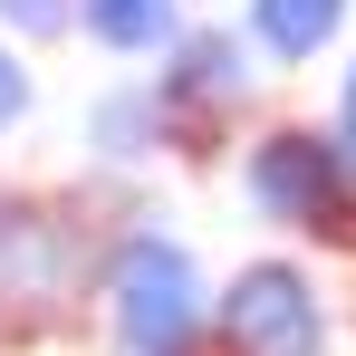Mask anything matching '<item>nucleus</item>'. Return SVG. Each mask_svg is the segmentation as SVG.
I'll list each match as a JSON object with an SVG mask.
<instances>
[{"mask_svg": "<svg viewBox=\"0 0 356 356\" xmlns=\"http://www.w3.org/2000/svg\"><path fill=\"white\" fill-rule=\"evenodd\" d=\"M356 0H241V39L260 49V67H318L347 39Z\"/></svg>", "mask_w": 356, "mask_h": 356, "instance_id": "0eeeda50", "label": "nucleus"}, {"mask_svg": "<svg viewBox=\"0 0 356 356\" xmlns=\"http://www.w3.org/2000/svg\"><path fill=\"white\" fill-rule=\"evenodd\" d=\"M260 49L241 39V19H183V39L154 58V106H164V164L212 174L241 154V135L260 125Z\"/></svg>", "mask_w": 356, "mask_h": 356, "instance_id": "20e7f679", "label": "nucleus"}, {"mask_svg": "<svg viewBox=\"0 0 356 356\" xmlns=\"http://www.w3.org/2000/svg\"><path fill=\"white\" fill-rule=\"evenodd\" d=\"M327 135H337V125H327ZM337 145H347V174H356V135H337Z\"/></svg>", "mask_w": 356, "mask_h": 356, "instance_id": "f8f14e48", "label": "nucleus"}, {"mask_svg": "<svg viewBox=\"0 0 356 356\" xmlns=\"http://www.w3.org/2000/svg\"><path fill=\"white\" fill-rule=\"evenodd\" d=\"M0 39H19V49L77 39V29H67V0H0Z\"/></svg>", "mask_w": 356, "mask_h": 356, "instance_id": "1a4fd4ad", "label": "nucleus"}, {"mask_svg": "<svg viewBox=\"0 0 356 356\" xmlns=\"http://www.w3.org/2000/svg\"><path fill=\"white\" fill-rule=\"evenodd\" d=\"M327 125H337V135H356V58L337 67V97H327Z\"/></svg>", "mask_w": 356, "mask_h": 356, "instance_id": "9b49d317", "label": "nucleus"}, {"mask_svg": "<svg viewBox=\"0 0 356 356\" xmlns=\"http://www.w3.org/2000/svg\"><path fill=\"white\" fill-rule=\"evenodd\" d=\"M135 212V183L67 174V183H0V356H39L87 337L97 250Z\"/></svg>", "mask_w": 356, "mask_h": 356, "instance_id": "f257e3e1", "label": "nucleus"}, {"mask_svg": "<svg viewBox=\"0 0 356 356\" xmlns=\"http://www.w3.org/2000/svg\"><path fill=\"white\" fill-rule=\"evenodd\" d=\"M77 154L87 174H116V183H145L164 164V106H154V77H106L77 116Z\"/></svg>", "mask_w": 356, "mask_h": 356, "instance_id": "423d86ee", "label": "nucleus"}, {"mask_svg": "<svg viewBox=\"0 0 356 356\" xmlns=\"http://www.w3.org/2000/svg\"><path fill=\"white\" fill-rule=\"evenodd\" d=\"M183 19H193L183 0H67V29L97 58H125V67H154L183 39Z\"/></svg>", "mask_w": 356, "mask_h": 356, "instance_id": "6e6552de", "label": "nucleus"}, {"mask_svg": "<svg viewBox=\"0 0 356 356\" xmlns=\"http://www.w3.org/2000/svg\"><path fill=\"white\" fill-rule=\"evenodd\" d=\"M212 356H337V298L308 250H250L212 280Z\"/></svg>", "mask_w": 356, "mask_h": 356, "instance_id": "39448f33", "label": "nucleus"}, {"mask_svg": "<svg viewBox=\"0 0 356 356\" xmlns=\"http://www.w3.org/2000/svg\"><path fill=\"white\" fill-rule=\"evenodd\" d=\"M29 116H39V67H29L19 39H0V135H10V125H29Z\"/></svg>", "mask_w": 356, "mask_h": 356, "instance_id": "9d476101", "label": "nucleus"}, {"mask_svg": "<svg viewBox=\"0 0 356 356\" xmlns=\"http://www.w3.org/2000/svg\"><path fill=\"white\" fill-rule=\"evenodd\" d=\"M241 202L260 232L318 260H356V174L318 116H260L241 135Z\"/></svg>", "mask_w": 356, "mask_h": 356, "instance_id": "7ed1b4c3", "label": "nucleus"}, {"mask_svg": "<svg viewBox=\"0 0 356 356\" xmlns=\"http://www.w3.org/2000/svg\"><path fill=\"white\" fill-rule=\"evenodd\" d=\"M87 327L106 337V356H212V270L193 260V241L164 212L135 202L106 232Z\"/></svg>", "mask_w": 356, "mask_h": 356, "instance_id": "f03ea898", "label": "nucleus"}]
</instances>
